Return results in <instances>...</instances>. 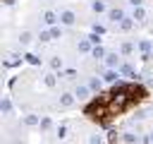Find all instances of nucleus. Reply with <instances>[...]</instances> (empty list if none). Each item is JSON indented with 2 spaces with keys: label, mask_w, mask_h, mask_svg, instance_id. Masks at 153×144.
<instances>
[{
  "label": "nucleus",
  "mask_w": 153,
  "mask_h": 144,
  "mask_svg": "<svg viewBox=\"0 0 153 144\" xmlns=\"http://www.w3.org/2000/svg\"><path fill=\"white\" fill-rule=\"evenodd\" d=\"M84 113H86L93 122H98V125H105V122L110 120V110H108V106H103V103H98V101L88 103Z\"/></svg>",
  "instance_id": "obj_1"
},
{
  "label": "nucleus",
  "mask_w": 153,
  "mask_h": 144,
  "mask_svg": "<svg viewBox=\"0 0 153 144\" xmlns=\"http://www.w3.org/2000/svg\"><path fill=\"white\" fill-rule=\"evenodd\" d=\"M60 22H62V24H67V26H69V24H74V12H72V10H65V12L60 14Z\"/></svg>",
  "instance_id": "obj_2"
},
{
  "label": "nucleus",
  "mask_w": 153,
  "mask_h": 144,
  "mask_svg": "<svg viewBox=\"0 0 153 144\" xmlns=\"http://www.w3.org/2000/svg\"><path fill=\"white\" fill-rule=\"evenodd\" d=\"M139 48H141V53H143V60H148L151 58V41H139Z\"/></svg>",
  "instance_id": "obj_3"
},
{
  "label": "nucleus",
  "mask_w": 153,
  "mask_h": 144,
  "mask_svg": "<svg viewBox=\"0 0 153 144\" xmlns=\"http://www.w3.org/2000/svg\"><path fill=\"white\" fill-rule=\"evenodd\" d=\"M108 17H110L112 22H120V24L124 22V12H122V10H110V12H108Z\"/></svg>",
  "instance_id": "obj_4"
},
{
  "label": "nucleus",
  "mask_w": 153,
  "mask_h": 144,
  "mask_svg": "<svg viewBox=\"0 0 153 144\" xmlns=\"http://www.w3.org/2000/svg\"><path fill=\"white\" fill-rule=\"evenodd\" d=\"M88 91H91V89H88V86H81V84H79V86H76V89H74V96H76V98H79V101H84V98H86V96H88Z\"/></svg>",
  "instance_id": "obj_5"
},
{
  "label": "nucleus",
  "mask_w": 153,
  "mask_h": 144,
  "mask_svg": "<svg viewBox=\"0 0 153 144\" xmlns=\"http://www.w3.org/2000/svg\"><path fill=\"white\" fill-rule=\"evenodd\" d=\"M117 77H120V74H117L115 70H108V72L103 74V79H105V82H112V84H120V79H117Z\"/></svg>",
  "instance_id": "obj_6"
},
{
  "label": "nucleus",
  "mask_w": 153,
  "mask_h": 144,
  "mask_svg": "<svg viewBox=\"0 0 153 144\" xmlns=\"http://www.w3.org/2000/svg\"><path fill=\"white\" fill-rule=\"evenodd\" d=\"M72 103H74V94H62V96H60V106L69 108Z\"/></svg>",
  "instance_id": "obj_7"
},
{
  "label": "nucleus",
  "mask_w": 153,
  "mask_h": 144,
  "mask_svg": "<svg viewBox=\"0 0 153 144\" xmlns=\"http://www.w3.org/2000/svg\"><path fill=\"white\" fill-rule=\"evenodd\" d=\"M105 62H108V67H115V65H120V58H117V53H108V55H105Z\"/></svg>",
  "instance_id": "obj_8"
},
{
  "label": "nucleus",
  "mask_w": 153,
  "mask_h": 144,
  "mask_svg": "<svg viewBox=\"0 0 153 144\" xmlns=\"http://www.w3.org/2000/svg\"><path fill=\"white\" fill-rule=\"evenodd\" d=\"M134 19H136V22H143V19H146L143 7H134Z\"/></svg>",
  "instance_id": "obj_9"
},
{
  "label": "nucleus",
  "mask_w": 153,
  "mask_h": 144,
  "mask_svg": "<svg viewBox=\"0 0 153 144\" xmlns=\"http://www.w3.org/2000/svg\"><path fill=\"white\" fill-rule=\"evenodd\" d=\"M43 22H45V24H50V26H53V24H55V22H57V17H55V12H45V14H43Z\"/></svg>",
  "instance_id": "obj_10"
},
{
  "label": "nucleus",
  "mask_w": 153,
  "mask_h": 144,
  "mask_svg": "<svg viewBox=\"0 0 153 144\" xmlns=\"http://www.w3.org/2000/svg\"><path fill=\"white\" fill-rule=\"evenodd\" d=\"M91 55H93V58H98V60H100V58H105V55H108V53H105V50H103V48H100V46H96V48H93V50H91Z\"/></svg>",
  "instance_id": "obj_11"
},
{
  "label": "nucleus",
  "mask_w": 153,
  "mask_h": 144,
  "mask_svg": "<svg viewBox=\"0 0 153 144\" xmlns=\"http://www.w3.org/2000/svg\"><path fill=\"white\" fill-rule=\"evenodd\" d=\"M88 89H91V91H100V79H98V77H93V79L88 82Z\"/></svg>",
  "instance_id": "obj_12"
},
{
  "label": "nucleus",
  "mask_w": 153,
  "mask_h": 144,
  "mask_svg": "<svg viewBox=\"0 0 153 144\" xmlns=\"http://www.w3.org/2000/svg\"><path fill=\"white\" fill-rule=\"evenodd\" d=\"M24 58H26V62H31V65H41V60H38L36 55H31V53H26Z\"/></svg>",
  "instance_id": "obj_13"
},
{
  "label": "nucleus",
  "mask_w": 153,
  "mask_h": 144,
  "mask_svg": "<svg viewBox=\"0 0 153 144\" xmlns=\"http://www.w3.org/2000/svg\"><path fill=\"white\" fill-rule=\"evenodd\" d=\"M50 67H53V70H60V67H62V58H53V60H50Z\"/></svg>",
  "instance_id": "obj_14"
},
{
  "label": "nucleus",
  "mask_w": 153,
  "mask_h": 144,
  "mask_svg": "<svg viewBox=\"0 0 153 144\" xmlns=\"http://www.w3.org/2000/svg\"><path fill=\"white\" fill-rule=\"evenodd\" d=\"M103 10H105L103 0H96V2H93V12H103Z\"/></svg>",
  "instance_id": "obj_15"
},
{
  "label": "nucleus",
  "mask_w": 153,
  "mask_h": 144,
  "mask_svg": "<svg viewBox=\"0 0 153 144\" xmlns=\"http://www.w3.org/2000/svg\"><path fill=\"white\" fill-rule=\"evenodd\" d=\"M60 36H62V31L57 26H50V38H60Z\"/></svg>",
  "instance_id": "obj_16"
},
{
  "label": "nucleus",
  "mask_w": 153,
  "mask_h": 144,
  "mask_svg": "<svg viewBox=\"0 0 153 144\" xmlns=\"http://www.w3.org/2000/svg\"><path fill=\"white\" fill-rule=\"evenodd\" d=\"M29 41H31V34H29V31H24V34L19 36V43H24V46H26Z\"/></svg>",
  "instance_id": "obj_17"
},
{
  "label": "nucleus",
  "mask_w": 153,
  "mask_h": 144,
  "mask_svg": "<svg viewBox=\"0 0 153 144\" xmlns=\"http://www.w3.org/2000/svg\"><path fill=\"white\" fill-rule=\"evenodd\" d=\"M131 50H134V46H131V43H122V55H129Z\"/></svg>",
  "instance_id": "obj_18"
},
{
  "label": "nucleus",
  "mask_w": 153,
  "mask_h": 144,
  "mask_svg": "<svg viewBox=\"0 0 153 144\" xmlns=\"http://www.w3.org/2000/svg\"><path fill=\"white\" fill-rule=\"evenodd\" d=\"M88 144H103V137H100V134H91Z\"/></svg>",
  "instance_id": "obj_19"
},
{
  "label": "nucleus",
  "mask_w": 153,
  "mask_h": 144,
  "mask_svg": "<svg viewBox=\"0 0 153 144\" xmlns=\"http://www.w3.org/2000/svg\"><path fill=\"white\" fill-rule=\"evenodd\" d=\"M43 82H45V86H55V74H48Z\"/></svg>",
  "instance_id": "obj_20"
},
{
  "label": "nucleus",
  "mask_w": 153,
  "mask_h": 144,
  "mask_svg": "<svg viewBox=\"0 0 153 144\" xmlns=\"http://www.w3.org/2000/svg\"><path fill=\"white\" fill-rule=\"evenodd\" d=\"M24 122H26V125H36V122H38V118H36V115H26V118H24Z\"/></svg>",
  "instance_id": "obj_21"
},
{
  "label": "nucleus",
  "mask_w": 153,
  "mask_h": 144,
  "mask_svg": "<svg viewBox=\"0 0 153 144\" xmlns=\"http://www.w3.org/2000/svg\"><path fill=\"white\" fill-rule=\"evenodd\" d=\"M50 125H53L50 118H43V120H41V130H50Z\"/></svg>",
  "instance_id": "obj_22"
},
{
  "label": "nucleus",
  "mask_w": 153,
  "mask_h": 144,
  "mask_svg": "<svg viewBox=\"0 0 153 144\" xmlns=\"http://www.w3.org/2000/svg\"><path fill=\"white\" fill-rule=\"evenodd\" d=\"M57 137H60V139L67 137V125H60V127H57Z\"/></svg>",
  "instance_id": "obj_23"
},
{
  "label": "nucleus",
  "mask_w": 153,
  "mask_h": 144,
  "mask_svg": "<svg viewBox=\"0 0 153 144\" xmlns=\"http://www.w3.org/2000/svg\"><path fill=\"white\" fill-rule=\"evenodd\" d=\"M79 50H84V53L91 50V43H88V41H81V43H79Z\"/></svg>",
  "instance_id": "obj_24"
},
{
  "label": "nucleus",
  "mask_w": 153,
  "mask_h": 144,
  "mask_svg": "<svg viewBox=\"0 0 153 144\" xmlns=\"http://www.w3.org/2000/svg\"><path fill=\"white\" fill-rule=\"evenodd\" d=\"M2 110H5V113H10V110H12V103H10V101H7V98H5V101H2Z\"/></svg>",
  "instance_id": "obj_25"
},
{
  "label": "nucleus",
  "mask_w": 153,
  "mask_h": 144,
  "mask_svg": "<svg viewBox=\"0 0 153 144\" xmlns=\"http://www.w3.org/2000/svg\"><path fill=\"white\" fill-rule=\"evenodd\" d=\"M120 26H122V29H124V31H129V29H131V22H129V19H124V22H122V24H120Z\"/></svg>",
  "instance_id": "obj_26"
},
{
  "label": "nucleus",
  "mask_w": 153,
  "mask_h": 144,
  "mask_svg": "<svg viewBox=\"0 0 153 144\" xmlns=\"http://www.w3.org/2000/svg\"><path fill=\"white\" fill-rule=\"evenodd\" d=\"M88 41H91V43H98L100 38H98V34H91V36H88Z\"/></svg>",
  "instance_id": "obj_27"
},
{
  "label": "nucleus",
  "mask_w": 153,
  "mask_h": 144,
  "mask_svg": "<svg viewBox=\"0 0 153 144\" xmlns=\"http://www.w3.org/2000/svg\"><path fill=\"white\" fill-rule=\"evenodd\" d=\"M129 2H131L134 7H141V5H143V0H129Z\"/></svg>",
  "instance_id": "obj_28"
},
{
  "label": "nucleus",
  "mask_w": 153,
  "mask_h": 144,
  "mask_svg": "<svg viewBox=\"0 0 153 144\" xmlns=\"http://www.w3.org/2000/svg\"><path fill=\"white\" fill-rule=\"evenodd\" d=\"M2 2H5V5H14V0H2Z\"/></svg>",
  "instance_id": "obj_29"
},
{
  "label": "nucleus",
  "mask_w": 153,
  "mask_h": 144,
  "mask_svg": "<svg viewBox=\"0 0 153 144\" xmlns=\"http://www.w3.org/2000/svg\"><path fill=\"white\" fill-rule=\"evenodd\" d=\"M151 144H153V134H151Z\"/></svg>",
  "instance_id": "obj_30"
}]
</instances>
